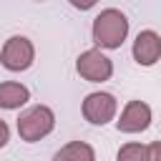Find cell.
Here are the masks:
<instances>
[{
	"instance_id": "277c9868",
	"label": "cell",
	"mask_w": 161,
	"mask_h": 161,
	"mask_svg": "<svg viewBox=\"0 0 161 161\" xmlns=\"http://www.w3.org/2000/svg\"><path fill=\"white\" fill-rule=\"evenodd\" d=\"M75 70L80 78H86L88 83H103L113 75V60L106 58L98 48L83 50L75 60Z\"/></svg>"
},
{
	"instance_id": "8992f818",
	"label": "cell",
	"mask_w": 161,
	"mask_h": 161,
	"mask_svg": "<svg viewBox=\"0 0 161 161\" xmlns=\"http://www.w3.org/2000/svg\"><path fill=\"white\" fill-rule=\"evenodd\" d=\"M121 133H141L151 126V108L143 101H128L121 111V118L116 121Z\"/></svg>"
},
{
	"instance_id": "7a4b0ae2",
	"label": "cell",
	"mask_w": 161,
	"mask_h": 161,
	"mask_svg": "<svg viewBox=\"0 0 161 161\" xmlns=\"http://www.w3.org/2000/svg\"><path fill=\"white\" fill-rule=\"evenodd\" d=\"M53 128H55V113L48 106H33L25 113H20V118H18V133L28 143L45 138Z\"/></svg>"
},
{
	"instance_id": "52a82bcc",
	"label": "cell",
	"mask_w": 161,
	"mask_h": 161,
	"mask_svg": "<svg viewBox=\"0 0 161 161\" xmlns=\"http://www.w3.org/2000/svg\"><path fill=\"white\" fill-rule=\"evenodd\" d=\"M158 58H161V35L156 30H141L133 40V60L148 68Z\"/></svg>"
},
{
	"instance_id": "8fae6325",
	"label": "cell",
	"mask_w": 161,
	"mask_h": 161,
	"mask_svg": "<svg viewBox=\"0 0 161 161\" xmlns=\"http://www.w3.org/2000/svg\"><path fill=\"white\" fill-rule=\"evenodd\" d=\"M146 161H161V141H153L146 146Z\"/></svg>"
},
{
	"instance_id": "ba28073f",
	"label": "cell",
	"mask_w": 161,
	"mask_h": 161,
	"mask_svg": "<svg viewBox=\"0 0 161 161\" xmlns=\"http://www.w3.org/2000/svg\"><path fill=\"white\" fill-rule=\"evenodd\" d=\"M28 101H30V91H28L23 83H15V80L0 83V108L15 111V108L25 106Z\"/></svg>"
},
{
	"instance_id": "30bf717a",
	"label": "cell",
	"mask_w": 161,
	"mask_h": 161,
	"mask_svg": "<svg viewBox=\"0 0 161 161\" xmlns=\"http://www.w3.org/2000/svg\"><path fill=\"white\" fill-rule=\"evenodd\" d=\"M116 161H146V146H143V143H136V141L123 143V146L118 148Z\"/></svg>"
},
{
	"instance_id": "7c38bea8",
	"label": "cell",
	"mask_w": 161,
	"mask_h": 161,
	"mask_svg": "<svg viewBox=\"0 0 161 161\" xmlns=\"http://www.w3.org/2000/svg\"><path fill=\"white\" fill-rule=\"evenodd\" d=\"M68 3H70L73 8H78V10H91L98 0H68Z\"/></svg>"
},
{
	"instance_id": "9c48e42d",
	"label": "cell",
	"mask_w": 161,
	"mask_h": 161,
	"mask_svg": "<svg viewBox=\"0 0 161 161\" xmlns=\"http://www.w3.org/2000/svg\"><path fill=\"white\" fill-rule=\"evenodd\" d=\"M53 161H96V151L86 141H70L60 151H55Z\"/></svg>"
},
{
	"instance_id": "5b68a950",
	"label": "cell",
	"mask_w": 161,
	"mask_h": 161,
	"mask_svg": "<svg viewBox=\"0 0 161 161\" xmlns=\"http://www.w3.org/2000/svg\"><path fill=\"white\" fill-rule=\"evenodd\" d=\"M116 108H118V103L111 93L96 91V93H88L83 101V118L93 126H106L108 121H113Z\"/></svg>"
},
{
	"instance_id": "6da1fadb",
	"label": "cell",
	"mask_w": 161,
	"mask_h": 161,
	"mask_svg": "<svg viewBox=\"0 0 161 161\" xmlns=\"http://www.w3.org/2000/svg\"><path fill=\"white\" fill-rule=\"evenodd\" d=\"M91 35H93V43L98 48L116 50V48L123 45L126 35H128V18L116 8H106L96 15Z\"/></svg>"
},
{
	"instance_id": "4fadbf2b",
	"label": "cell",
	"mask_w": 161,
	"mask_h": 161,
	"mask_svg": "<svg viewBox=\"0 0 161 161\" xmlns=\"http://www.w3.org/2000/svg\"><path fill=\"white\" fill-rule=\"evenodd\" d=\"M8 141H10V128H8L5 121H0V148H3Z\"/></svg>"
},
{
	"instance_id": "5bb4252c",
	"label": "cell",
	"mask_w": 161,
	"mask_h": 161,
	"mask_svg": "<svg viewBox=\"0 0 161 161\" xmlns=\"http://www.w3.org/2000/svg\"><path fill=\"white\" fill-rule=\"evenodd\" d=\"M38 3H43V0H38Z\"/></svg>"
},
{
	"instance_id": "3957f363",
	"label": "cell",
	"mask_w": 161,
	"mask_h": 161,
	"mask_svg": "<svg viewBox=\"0 0 161 161\" xmlns=\"http://www.w3.org/2000/svg\"><path fill=\"white\" fill-rule=\"evenodd\" d=\"M33 60H35V48L25 35H13V38L5 40V45L0 50L3 68L13 70V73H20V70H28L33 65Z\"/></svg>"
}]
</instances>
